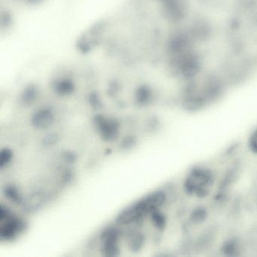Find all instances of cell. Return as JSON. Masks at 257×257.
<instances>
[{
    "label": "cell",
    "instance_id": "cell-16",
    "mask_svg": "<svg viewBox=\"0 0 257 257\" xmlns=\"http://www.w3.org/2000/svg\"><path fill=\"white\" fill-rule=\"evenodd\" d=\"M57 136L55 135H49V136L45 138V144H52L56 142Z\"/></svg>",
    "mask_w": 257,
    "mask_h": 257
},
{
    "label": "cell",
    "instance_id": "cell-9",
    "mask_svg": "<svg viewBox=\"0 0 257 257\" xmlns=\"http://www.w3.org/2000/svg\"><path fill=\"white\" fill-rule=\"evenodd\" d=\"M150 216L153 225H155L156 228L162 230L165 228V225H166L167 219L165 215L162 212L159 211V210H155Z\"/></svg>",
    "mask_w": 257,
    "mask_h": 257
},
{
    "label": "cell",
    "instance_id": "cell-14",
    "mask_svg": "<svg viewBox=\"0 0 257 257\" xmlns=\"http://www.w3.org/2000/svg\"><path fill=\"white\" fill-rule=\"evenodd\" d=\"M6 196L13 202H19L20 201L21 196L19 193V189L15 186H8L5 191Z\"/></svg>",
    "mask_w": 257,
    "mask_h": 257
},
{
    "label": "cell",
    "instance_id": "cell-6",
    "mask_svg": "<svg viewBox=\"0 0 257 257\" xmlns=\"http://www.w3.org/2000/svg\"><path fill=\"white\" fill-rule=\"evenodd\" d=\"M53 112L49 109H41L32 117V124L37 129H47L53 124Z\"/></svg>",
    "mask_w": 257,
    "mask_h": 257
},
{
    "label": "cell",
    "instance_id": "cell-15",
    "mask_svg": "<svg viewBox=\"0 0 257 257\" xmlns=\"http://www.w3.org/2000/svg\"><path fill=\"white\" fill-rule=\"evenodd\" d=\"M248 147L254 154H257V128L251 134L248 141Z\"/></svg>",
    "mask_w": 257,
    "mask_h": 257
},
{
    "label": "cell",
    "instance_id": "cell-5",
    "mask_svg": "<svg viewBox=\"0 0 257 257\" xmlns=\"http://www.w3.org/2000/svg\"><path fill=\"white\" fill-rule=\"evenodd\" d=\"M102 251L106 256H115L119 252L118 232L115 229L106 230L102 235Z\"/></svg>",
    "mask_w": 257,
    "mask_h": 257
},
{
    "label": "cell",
    "instance_id": "cell-11",
    "mask_svg": "<svg viewBox=\"0 0 257 257\" xmlns=\"http://www.w3.org/2000/svg\"><path fill=\"white\" fill-rule=\"evenodd\" d=\"M222 251L227 255H235L238 251V244L235 240H227L222 246Z\"/></svg>",
    "mask_w": 257,
    "mask_h": 257
},
{
    "label": "cell",
    "instance_id": "cell-4",
    "mask_svg": "<svg viewBox=\"0 0 257 257\" xmlns=\"http://www.w3.org/2000/svg\"><path fill=\"white\" fill-rule=\"evenodd\" d=\"M94 124L97 133L104 141H115L119 135V123L115 118L97 115L94 118Z\"/></svg>",
    "mask_w": 257,
    "mask_h": 257
},
{
    "label": "cell",
    "instance_id": "cell-1",
    "mask_svg": "<svg viewBox=\"0 0 257 257\" xmlns=\"http://www.w3.org/2000/svg\"><path fill=\"white\" fill-rule=\"evenodd\" d=\"M165 199V194L162 191L153 192L124 209L117 217V222L120 225H127L138 222L155 210H159Z\"/></svg>",
    "mask_w": 257,
    "mask_h": 257
},
{
    "label": "cell",
    "instance_id": "cell-8",
    "mask_svg": "<svg viewBox=\"0 0 257 257\" xmlns=\"http://www.w3.org/2000/svg\"><path fill=\"white\" fill-rule=\"evenodd\" d=\"M206 105H207V100L201 96H192V97H187L184 101L185 108L192 112L200 110Z\"/></svg>",
    "mask_w": 257,
    "mask_h": 257
},
{
    "label": "cell",
    "instance_id": "cell-2",
    "mask_svg": "<svg viewBox=\"0 0 257 257\" xmlns=\"http://www.w3.org/2000/svg\"><path fill=\"white\" fill-rule=\"evenodd\" d=\"M214 182V175L208 168H195L191 170L184 182L186 192L199 198L209 195L210 188Z\"/></svg>",
    "mask_w": 257,
    "mask_h": 257
},
{
    "label": "cell",
    "instance_id": "cell-10",
    "mask_svg": "<svg viewBox=\"0 0 257 257\" xmlns=\"http://www.w3.org/2000/svg\"><path fill=\"white\" fill-rule=\"evenodd\" d=\"M13 153L11 150L8 148L4 149L0 153V167L1 168H6L11 163Z\"/></svg>",
    "mask_w": 257,
    "mask_h": 257
},
{
    "label": "cell",
    "instance_id": "cell-7",
    "mask_svg": "<svg viewBox=\"0 0 257 257\" xmlns=\"http://www.w3.org/2000/svg\"><path fill=\"white\" fill-rule=\"evenodd\" d=\"M200 70V63L195 57H188L182 63L181 73L187 79L195 77Z\"/></svg>",
    "mask_w": 257,
    "mask_h": 257
},
{
    "label": "cell",
    "instance_id": "cell-13",
    "mask_svg": "<svg viewBox=\"0 0 257 257\" xmlns=\"http://www.w3.org/2000/svg\"><path fill=\"white\" fill-rule=\"evenodd\" d=\"M139 232H136V234H132L129 237V246L132 247V250L135 249H139L140 247L142 246L143 242H144V237Z\"/></svg>",
    "mask_w": 257,
    "mask_h": 257
},
{
    "label": "cell",
    "instance_id": "cell-17",
    "mask_svg": "<svg viewBox=\"0 0 257 257\" xmlns=\"http://www.w3.org/2000/svg\"><path fill=\"white\" fill-rule=\"evenodd\" d=\"M165 1H169V0H165Z\"/></svg>",
    "mask_w": 257,
    "mask_h": 257
},
{
    "label": "cell",
    "instance_id": "cell-12",
    "mask_svg": "<svg viewBox=\"0 0 257 257\" xmlns=\"http://www.w3.org/2000/svg\"><path fill=\"white\" fill-rule=\"evenodd\" d=\"M206 217H207V211L203 207H198L191 214V219L195 223H201L206 219Z\"/></svg>",
    "mask_w": 257,
    "mask_h": 257
},
{
    "label": "cell",
    "instance_id": "cell-3",
    "mask_svg": "<svg viewBox=\"0 0 257 257\" xmlns=\"http://www.w3.org/2000/svg\"><path fill=\"white\" fill-rule=\"evenodd\" d=\"M0 239L11 240L17 237L25 228L23 219L13 216L10 209L2 205L0 207Z\"/></svg>",
    "mask_w": 257,
    "mask_h": 257
}]
</instances>
